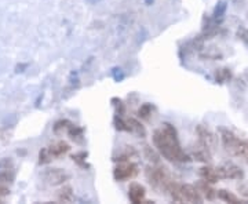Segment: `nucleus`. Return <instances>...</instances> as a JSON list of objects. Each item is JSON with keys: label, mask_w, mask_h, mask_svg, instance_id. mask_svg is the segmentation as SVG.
<instances>
[{"label": "nucleus", "mask_w": 248, "mask_h": 204, "mask_svg": "<svg viewBox=\"0 0 248 204\" xmlns=\"http://www.w3.org/2000/svg\"><path fill=\"white\" fill-rule=\"evenodd\" d=\"M153 143L156 149L164 159L174 163H186L190 157L187 156L178 140V133L175 127L170 123H164L160 128L153 133Z\"/></svg>", "instance_id": "1"}, {"label": "nucleus", "mask_w": 248, "mask_h": 204, "mask_svg": "<svg viewBox=\"0 0 248 204\" xmlns=\"http://www.w3.org/2000/svg\"><path fill=\"white\" fill-rule=\"evenodd\" d=\"M167 193L175 203H203V195L193 185L172 182L167 189Z\"/></svg>", "instance_id": "2"}, {"label": "nucleus", "mask_w": 248, "mask_h": 204, "mask_svg": "<svg viewBox=\"0 0 248 204\" xmlns=\"http://www.w3.org/2000/svg\"><path fill=\"white\" fill-rule=\"evenodd\" d=\"M219 134L225 151L231 153L232 156L248 160V141L240 140L236 134L232 133L228 128H219Z\"/></svg>", "instance_id": "3"}, {"label": "nucleus", "mask_w": 248, "mask_h": 204, "mask_svg": "<svg viewBox=\"0 0 248 204\" xmlns=\"http://www.w3.org/2000/svg\"><path fill=\"white\" fill-rule=\"evenodd\" d=\"M145 174H146V178L152 187L157 190H161V192L163 190L167 192L170 185L174 182L169 170L163 166H149L145 171Z\"/></svg>", "instance_id": "4"}, {"label": "nucleus", "mask_w": 248, "mask_h": 204, "mask_svg": "<svg viewBox=\"0 0 248 204\" xmlns=\"http://www.w3.org/2000/svg\"><path fill=\"white\" fill-rule=\"evenodd\" d=\"M71 151V146L63 141H58L47 146L45 149H42L40 153H39V163L40 164H47L50 163L51 160L55 159V157H61L65 153Z\"/></svg>", "instance_id": "5"}, {"label": "nucleus", "mask_w": 248, "mask_h": 204, "mask_svg": "<svg viewBox=\"0 0 248 204\" xmlns=\"http://www.w3.org/2000/svg\"><path fill=\"white\" fill-rule=\"evenodd\" d=\"M138 174V166L131 161H122V164H119L113 170V177L116 181H127L131 179Z\"/></svg>", "instance_id": "6"}, {"label": "nucleus", "mask_w": 248, "mask_h": 204, "mask_svg": "<svg viewBox=\"0 0 248 204\" xmlns=\"http://www.w3.org/2000/svg\"><path fill=\"white\" fill-rule=\"evenodd\" d=\"M218 174L221 179H243L244 178V173L240 169L237 164L232 163V161H226L222 166L218 167Z\"/></svg>", "instance_id": "7"}, {"label": "nucleus", "mask_w": 248, "mask_h": 204, "mask_svg": "<svg viewBox=\"0 0 248 204\" xmlns=\"http://www.w3.org/2000/svg\"><path fill=\"white\" fill-rule=\"evenodd\" d=\"M43 178L48 185L57 187L65 184L69 179V175L62 169H47L43 174Z\"/></svg>", "instance_id": "8"}, {"label": "nucleus", "mask_w": 248, "mask_h": 204, "mask_svg": "<svg viewBox=\"0 0 248 204\" xmlns=\"http://www.w3.org/2000/svg\"><path fill=\"white\" fill-rule=\"evenodd\" d=\"M196 134H197V137H199V142H200L202 145H204V146L210 148V149L217 143V137H215V134H214L208 127H205V126H197V127H196Z\"/></svg>", "instance_id": "9"}, {"label": "nucleus", "mask_w": 248, "mask_h": 204, "mask_svg": "<svg viewBox=\"0 0 248 204\" xmlns=\"http://www.w3.org/2000/svg\"><path fill=\"white\" fill-rule=\"evenodd\" d=\"M145 188L142 187L141 184H131L130 188H128V199L130 202L134 204H140L145 202Z\"/></svg>", "instance_id": "10"}, {"label": "nucleus", "mask_w": 248, "mask_h": 204, "mask_svg": "<svg viewBox=\"0 0 248 204\" xmlns=\"http://www.w3.org/2000/svg\"><path fill=\"white\" fill-rule=\"evenodd\" d=\"M196 188L200 190V193H202L207 200H214L215 197H218V190H215V189L211 187V184L207 182V181H204V179H202V181L197 184V187Z\"/></svg>", "instance_id": "11"}, {"label": "nucleus", "mask_w": 248, "mask_h": 204, "mask_svg": "<svg viewBox=\"0 0 248 204\" xmlns=\"http://www.w3.org/2000/svg\"><path fill=\"white\" fill-rule=\"evenodd\" d=\"M199 174H200L202 179L210 182V184H215V182H218L221 179L219 174H218V170L213 169V167H202Z\"/></svg>", "instance_id": "12"}, {"label": "nucleus", "mask_w": 248, "mask_h": 204, "mask_svg": "<svg viewBox=\"0 0 248 204\" xmlns=\"http://www.w3.org/2000/svg\"><path fill=\"white\" fill-rule=\"evenodd\" d=\"M193 157H195L197 161L208 163V161H211V149L207 148V146H204V145H202V143L199 142L197 148L193 151Z\"/></svg>", "instance_id": "13"}, {"label": "nucleus", "mask_w": 248, "mask_h": 204, "mask_svg": "<svg viewBox=\"0 0 248 204\" xmlns=\"http://www.w3.org/2000/svg\"><path fill=\"white\" fill-rule=\"evenodd\" d=\"M125 125H127V133H134L137 134V135H140V137H145L146 135L145 127L137 119H133V117L125 119Z\"/></svg>", "instance_id": "14"}, {"label": "nucleus", "mask_w": 248, "mask_h": 204, "mask_svg": "<svg viewBox=\"0 0 248 204\" xmlns=\"http://www.w3.org/2000/svg\"><path fill=\"white\" fill-rule=\"evenodd\" d=\"M13 175L9 171H4L0 174V197H4L10 193V184H11Z\"/></svg>", "instance_id": "15"}, {"label": "nucleus", "mask_w": 248, "mask_h": 204, "mask_svg": "<svg viewBox=\"0 0 248 204\" xmlns=\"http://www.w3.org/2000/svg\"><path fill=\"white\" fill-rule=\"evenodd\" d=\"M218 197L223 200V202H226V203H231V204H244L247 203V202H244V200H241L239 199L236 195H233L232 192L229 190H225V189H221V190H218Z\"/></svg>", "instance_id": "16"}, {"label": "nucleus", "mask_w": 248, "mask_h": 204, "mask_svg": "<svg viewBox=\"0 0 248 204\" xmlns=\"http://www.w3.org/2000/svg\"><path fill=\"white\" fill-rule=\"evenodd\" d=\"M58 200L62 203H72L73 202V190L71 187H63L58 190Z\"/></svg>", "instance_id": "17"}, {"label": "nucleus", "mask_w": 248, "mask_h": 204, "mask_svg": "<svg viewBox=\"0 0 248 204\" xmlns=\"http://www.w3.org/2000/svg\"><path fill=\"white\" fill-rule=\"evenodd\" d=\"M215 79L219 83H225V81H229L232 79V71L229 68H222L215 72Z\"/></svg>", "instance_id": "18"}, {"label": "nucleus", "mask_w": 248, "mask_h": 204, "mask_svg": "<svg viewBox=\"0 0 248 204\" xmlns=\"http://www.w3.org/2000/svg\"><path fill=\"white\" fill-rule=\"evenodd\" d=\"M152 110H153V107H152L149 102H145V104H142L141 108L138 109V116H140L141 119L148 120V119L151 117Z\"/></svg>", "instance_id": "19"}, {"label": "nucleus", "mask_w": 248, "mask_h": 204, "mask_svg": "<svg viewBox=\"0 0 248 204\" xmlns=\"http://www.w3.org/2000/svg\"><path fill=\"white\" fill-rule=\"evenodd\" d=\"M86 156H87V153L81 152V153H78V155H73V156H72V160H73L75 163H78L81 167H87V164H86Z\"/></svg>", "instance_id": "20"}, {"label": "nucleus", "mask_w": 248, "mask_h": 204, "mask_svg": "<svg viewBox=\"0 0 248 204\" xmlns=\"http://www.w3.org/2000/svg\"><path fill=\"white\" fill-rule=\"evenodd\" d=\"M237 37H239L240 40L244 43L246 46H248V29L246 27H241L237 29Z\"/></svg>", "instance_id": "21"}, {"label": "nucleus", "mask_w": 248, "mask_h": 204, "mask_svg": "<svg viewBox=\"0 0 248 204\" xmlns=\"http://www.w3.org/2000/svg\"><path fill=\"white\" fill-rule=\"evenodd\" d=\"M225 10H226V3L225 1H221V3H218V6H217V9H215V13H214V18H219L222 19L223 17V14H225Z\"/></svg>", "instance_id": "22"}, {"label": "nucleus", "mask_w": 248, "mask_h": 204, "mask_svg": "<svg viewBox=\"0 0 248 204\" xmlns=\"http://www.w3.org/2000/svg\"><path fill=\"white\" fill-rule=\"evenodd\" d=\"M113 101L116 102V104H113V105L116 107V113H117L119 116H123L124 110H125V108H124V104L122 102V101H120V99H116V98L113 99Z\"/></svg>", "instance_id": "23"}, {"label": "nucleus", "mask_w": 248, "mask_h": 204, "mask_svg": "<svg viewBox=\"0 0 248 204\" xmlns=\"http://www.w3.org/2000/svg\"><path fill=\"white\" fill-rule=\"evenodd\" d=\"M243 195L247 196V197H248V188H247V189H246V190H244V192H243Z\"/></svg>", "instance_id": "24"}, {"label": "nucleus", "mask_w": 248, "mask_h": 204, "mask_svg": "<svg viewBox=\"0 0 248 204\" xmlns=\"http://www.w3.org/2000/svg\"><path fill=\"white\" fill-rule=\"evenodd\" d=\"M0 203H1V202H0Z\"/></svg>", "instance_id": "25"}]
</instances>
